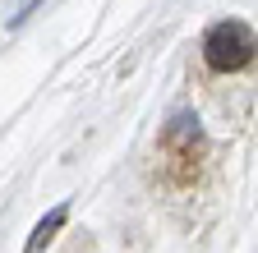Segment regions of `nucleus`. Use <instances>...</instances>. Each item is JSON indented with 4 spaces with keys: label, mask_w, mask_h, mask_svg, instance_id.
I'll list each match as a JSON object with an SVG mask.
<instances>
[{
    "label": "nucleus",
    "mask_w": 258,
    "mask_h": 253,
    "mask_svg": "<svg viewBox=\"0 0 258 253\" xmlns=\"http://www.w3.org/2000/svg\"><path fill=\"white\" fill-rule=\"evenodd\" d=\"M258 51V37H253V28L240 23V19H221L208 28V37H203V60H208V69L217 74H235L244 69L249 60Z\"/></svg>",
    "instance_id": "obj_1"
},
{
    "label": "nucleus",
    "mask_w": 258,
    "mask_h": 253,
    "mask_svg": "<svg viewBox=\"0 0 258 253\" xmlns=\"http://www.w3.org/2000/svg\"><path fill=\"white\" fill-rule=\"evenodd\" d=\"M60 226H64V207H55V212H51V216L42 221V226L32 230V239H28V253H37V248H42V244H46V239H51V235H55Z\"/></svg>",
    "instance_id": "obj_2"
}]
</instances>
